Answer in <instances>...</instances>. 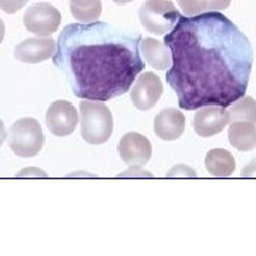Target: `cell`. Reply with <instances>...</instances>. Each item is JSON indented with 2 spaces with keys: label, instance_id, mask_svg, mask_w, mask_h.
<instances>
[{
  "label": "cell",
  "instance_id": "1",
  "mask_svg": "<svg viewBox=\"0 0 256 256\" xmlns=\"http://www.w3.org/2000/svg\"><path fill=\"white\" fill-rule=\"evenodd\" d=\"M164 43L172 53L166 82L182 110L226 108L246 94L254 48L220 12L181 16Z\"/></svg>",
  "mask_w": 256,
  "mask_h": 256
},
{
  "label": "cell",
  "instance_id": "2",
  "mask_svg": "<svg viewBox=\"0 0 256 256\" xmlns=\"http://www.w3.org/2000/svg\"><path fill=\"white\" fill-rule=\"evenodd\" d=\"M141 36L104 22L67 24L57 38L53 63L82 100L108 101L131 90L146 68Z\"/></svg>",
  "mask_w": 256,
  "mask_h": 256
},
{
  "label": "cell",
  "instance_id": "3",
  "mask_svg": "<svg viewBox=\"0 0 256 256\" xmlns=\"http://www.w3.org/2000/svg\"><path fill=\"white\" fill-rule=\"evenodd\" d=\"M82 138L92 146H100L110 140L112 134V114L104 101L82 100L78 106Z\"/></svg>",
  "mask_w": 256,
  "mask_h": 256
},
{
  "label": "cell",
  "instance_id": "4",
  "mask_svg": "<svg viewBox=\"0 0 256 256\" xmlns=\"http://www.w3.org/2000/svg\"><path fill=\"white\" fill-rule=\"evenodd\" d=\"M9 146L20 158L36 156L44 146V134L36 118H20L9 130Z\"/></svg>",
  "mask_w": 256,
  "mask_h": 256
},
{
  "label": "cell",
  "instance_id": "5",
  "mask_svg": "<svg viewBox=\"0 0 256 256\" xmlns=\"http://www.w3.org/2000/svg\"><path fill=\"white\" fill-rule=\"evenodd\" d=\"M181 16L182 14L170 0H146L138 12L142 28L156 36L168 34Z\"/></svg>",
  "mask_w": 256,
  "mask_h": 256
},
{
  "label": "cell",
  "instance_id": "6",
  "mask_svg": "<svg viewBox=\"0 0 256 256\" xmlns=\"http://www.w3.org/2000/svg\"><path fill=\"white\" fill-rule=\"evenodd\" d=\"M23 23L28 32L38 37H50L62 23V14L52 3L38 2L26 9Z\"/></svg>",
  "mask_w": 256,
  "mask_h": 256
},
{
  "label": "cell",
  "instance_id": "7",
  "mask_svg": "<svg viewBox=\"0 0 256 256\" xmlns=\"http://www.w3.org/2000/svg\"><path fill=\"white\" fill-rule=\"evenodd\" d=\"M78 122V111L70 101L57 100L47 110V128L56 137H67L73 134Z\"/></svg>",
  "mask_w": 256,
  "mask_h": 256
},
{
  "label": "cell",
  "instance_id": "8",
  "mask_svg": "<svg viewBox=\"0 0 256 256\" xmlns=\"http://www.w3.org/2000/svg\"><path fill=\"white\" fill-rule=\"evenodd\" d=\"M161 78L154 73H140L134 87L131 88V100L140 111H150L162 96Z\"/></svg>",
  "mask_w": 256,
  "mask_h": 256
},
{
  "label": "cell",
  "instance_id": "9",
  "mask_svg": "<svg viewBox=\"0 0 256 256\" xmlns=\"http://www.w3.org/2000/svg\"><path fill=\"white\" fill-rule=\"evenodd\" d=\"M57 52V42L52 37H32L14 47V58L22 63L36 64L52 58Z\"/></svg>",
  "mask_w": 256,
  "mask_h": 256
},
{
  "label": "cell",
  "instance_id": "10",
  "mask_svg": "<svg viewBox=\"0 0 256 256\" xmlns=\"http://www.w3.org/2000/svg\"><path fill=\"white\" fill-rule=\"evenodd\" d=\"M194 130L200 137H214L229 126L226 108L222 106H206L201 107L194 116Z\"/></svg>",
  "mask_w": 256,
  "mask_h": 256
},
{
  "label": "cell",
  "instance_id": "11",
  "mask_svg": "<svg viewBox=\"0 0 256 256\" xmlns=\"http://www.w3.org/2000/svg\"><path fill=\"white\" fill-rule=\"evenodd\" d=\"M118 154L128 165H146L152 156V146L150 140L138 132H128L120 140Z\"/></svg>",
  "mask_w": 256,
  "mask_h": 256
},
{
  "label": "cell",
  "instance_id": "12",
  "mask_svg": "<svg viewBox=\"0 0 256 256\" xmlns=\"http://www.w3.org/2000/svg\"><path fill=\"white\" fill-rule=\"evenodd\" d=\"M185 131V116L176 108H165L156 114L154 132L164 141H175Z\"/></svg>",
  "mask_w": 256,
  "mask_h": 256
},
{
  "label": "cell",
  "instance_id": "13",
  "mask_svg": "<svg viewBox=\"0 0 256 256\" xmlns=\"http://www.w3.org/2000/svg\"><path fill=\"white\" fill-rule=\"evenodd\" d=\"M140 53L148 66L156 70L165 72L172 66V53L165 43H161L152 37L141 38L140 42Z\"/></svg>",
  "mask_w": 256,
  "mask_h": 256
},
{
  "label": "cell",
  "instance_id": "14",
  "mask_svg": "<svg viewBox=\"0 0 256 256\" xmlns=\"http://www.w3.org/2000/svg\"><path fill=\"white\" fill-rule=\"evenodd\" d=\"M228 140L238 151H252L256 148V126L249 121H234L229 124Z\"/></svg>",
  "mask_w": 256,
  "mask_h": 256
},
{
  "label": "cell",
  "instance_id": "15",
  "mask_svg": "<svg viewBox=\"0 0 256 256\" xmlns=\"http://www.w3.org/2000/svg\"><path fill=\"white\" fill-rule=\"evenodd\" d=\"M205 166L212 176H230L235 172L236 161L228 150L214 148L205 156Z\"/></svg>",
  "mask_w": 256,
  "mask_h": 256
},
{
  "label": "cell",
  "instance_id": "16",
  "mask_svg": "<svg viewBox=\"0 0 256 256\" xmlns=\"http://www.w3.org/2000/svg\"><path fill=\"white\" fill-rule=\"evenodd\" d=\"M228 122L234 121H249L256 124V100L250 96H244L226 107Z\"/></svg>",
  "mask_w": 256,
  "mask_h": 256
},
{
  "label": "cell",
  "instance_id": "17",
  "mask_svg": "<svg viewBox=\"0 0 256 256\" xmlns=\"http://www.w3.org/2000/svg\"><path fill=\"white\" fill-rule=\"evenodd\" d=\"M101 12V0H70V13L82 23H92L98 20Z\"/></svg>",
  "mask_w": 256,
  "mask_h": 256
},
{
  "label": "cell",
  "instance_id": "18",
  "mask_svg": "<svg viewBox=\"0 0 256 256\" xmlns=\"http://www.w3.org/2000/svg\"><path fill=\"white\" fill-rule=\"evenodd\" d=\"M185 16H196L208 12V0H178Z\"/></svg>",
  "mask_w": 256,
  "mask_h": 256
},
{
  "label": "cell",
  "instance_id": "19",
  "mask_svg": "<svg viewBox=\"0 0 256 256\" xmlns=\"http://www.w3.org/2000/svg\"><path fill=\"white\" fill-rule=\"evenodd\" d=\"M28 3V0H0V10H3L8 14L18 13Z\"/></svg>",
  "mask_w": 256,
  "mask_h": 256
},
{
  "label": "cell",
  "instance_id": "20",
  "mask_svg": "<svg viewBox=\"0 0 256 256\" xmlns=\"http://www.w3.org/2000/svg\"><path fill=\"white\" fill-rule=\"evenodd\" d=\"M232 0H208V12H220L228 9Z\"/></svg>",
  "mask_w": 256,
  "mask_h": 256
},
{
  "label": "cell",
  "instance_id": "21",
  "mask_svg": "<svg viewBox=\"0 0 256 256\" xmlns=\"http://www.w3.org/2000/svg\"><path fill=\"white\" fill-rule=\"evenodd\" d=\"M172 175H176V176H195V172L192 171L190 166H185V165H176L172 168V171L171 172H168V176H172Z\"/></svg>",
  "mask_w": 256,
  "mask_h": 256
},
{
  "label": "cell",
  "instance_id": "22",
  "mask_svg": "<svg viewBox=\"0 0 256 256\" xmlns=\"http://www.w3.org/2000/svg\"><path fill=\"white\" fill-rule=\"evenodd\" d=\"M6 138H8V132H6V127H4V124H3V121L0 120V146H3V142L6 141Z\"/></svg>",
  "mask_w": 256,
  "mask_h": 256
},
{
  "label": "cell",
  "instance_id": "23",
  "mask_svg": "<svg viewBox=\"0 0 256 256\" xmlns=\"http://www.w3.org/2000/svg\"><path fill=\"white\" fill-rule=\"evenodd\" d=\"M3 38H4V23H3V20L0 18V43L3 42Z\"/></svg>",
  "mask_w": 256,
  "mask_h": 256
},
{
  "label": "cell",
  "instance_id": "24",
  "mask_svg": "<svg viewBox=\"0 0 256 256\" xmlns=\"http://www.w3.org/2000/svg\"><path fill=\"white\" fill-rule=\"evenodd\" d=\"M114 3H117V4H127V3H131V2H134V0H112Z\"/></svg>",
  "mask_w": 256,
  "mask_h": 256
}]
</instances>
